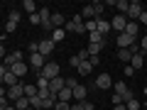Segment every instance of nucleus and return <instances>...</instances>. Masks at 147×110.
<instances>
[{"label": "nucleus", "instance_id": "nucleus-1", "mask_svg": "<svg viewBox=\"0 0 147 110\" xmlns=\"http://www.w3.org/2000/svg\"><path fill=\"white\" fill-rule=\"evenodd\" d=\"M64 30H66V32H76V34H81V32H86V27H84V20H81V15H74L71 20H66V25H64Z\"/></svg>", "mask_w": 147, "mask_h": 110}, {"label": "nucleus", "instance_id": "nucleus-2", "mask_svg": "<svg viewBox=\"0 0 147 110\" xmlns=\"http://www.w3.org/2000/svg\"><path fill=\"white\" fill-rule=\"evenodd\" d=\"M142 10H145V7H142L140 0H132L130 7H127V12H125V17H127L130 22H137V20H140V15H142Z\"/></svg>", "mask_w": 147, "mask_h": 110}, {"label": "nucleus", "instance_id": "nucleus-3", "mask_svg": "<svg viewBox=\"0 0 147 110\" xmlns=\"http://www.w3.org/2000/svg\"><path fill=\"white\" fill-rule=\"evenodd\" d=\"M39 76H42V78H47V81H52V78H57V76H59V66H57V64H44V68H42V71H39Z\"/></svg>", "mask_w": 147, "mask_h": 110}, {"label": "nucleus", "instance_id": "nucleus-4", "mask_svg": "<svg viewBox=\"0 0 147 110\" xmlns=\"http://www.w3.org/2000/svg\"><path fill=\"white\" fill-rule=\"evenodd\" d=\"M22 95H25V83H17V86H10L7 88V100H12V103L20 100Z\"/></svg>", "mask_w": 147, "mask_h": 110}, {"label": "nucleus", "instance_id": "nucleus-5", "mask_svg": "<svg viewBox=\"0 0 147 110\" xmlns=\"http://www.w3.org/2000/svg\"><path fill=\"white\" fill-rule=\"evenodd\" d=\"M110 86H113V78H110V73H98V76H96V88L108 91Z\"/></svg>", "mask_w": 147, "mask_h": 110}, {"label": "nucleus", "instance_id": "nucleus-6", "mask_svg": "<svg viewBox=\"0 0 147 110\" xmlns=\"http://www.w3.org/2000/svg\"><path fill=\"white\" fill-rule=\"evenodd\" d=\"M61 88H66V78L57 76V78H52V81H49V93H52L54 98H57V93H59Z\"/></svg>", "mask_w": 147, "mask_h": 110}, {"label": "nucleus", "instance_id": "nucleus-7", "mask_svg": "<svg viewBox=\"0 0 147 110\" xmlns=\"http://www.w3.org/2000/svg\"><path fill=\"white\" fill-rule=\"evenodd\" d=\"M37 52L42 54V56H44V59H47V56H49V54H52V52H54V42H52V39H49V37H47V39H42V42L37 44Z\"/></svg>", "mask_w": 147, "mask_h": 110}, {"label": "nucleus", "instance_id": "nucleus-8", "mask_svg": "<svg viewBox=\"0 0 147 110\" xmlns=\"http://www.w3.org/2000/svg\"><path fill=\"white\" fill-rule=\"evenodd\" d=\"M20 61H22V52H12V54H5V59H3V66L12 68L15 64H20Z\"/></svg>", "mask_w": 147, "mask_h": 110}, {"label": "nucleus", "instance_id": "nucleus-9", "mask_svg": "<svg viewBox=\"0 0 147 110\" xmlns=\"http://www.w3.org/2000/svg\"><path fill=\"white\" fill-rule=\"evenodd\" d=\"M44 64H47V59H44L42 54H39V52H32V56H30V66H34L37 71H42Z\"/></svg>", "mask_w": 147, "mask_h": 110}, {"label": "nucleus", "instance_id": "nucleus-10", "mask_svg": "<svg viewBox=\"0 0 147 110\" xmlns=\"http://www.w3.org/2000/svg\"><path fill=\"white\" fill-rule=\"evenodd\" d=\"M125 25H127V17H125V15H115V17H113V22H110V27H113L118 34L125 30Z\"/></svg>", "mask_w": 147, "mask_h": 110}, {"label": "nucleus", "instance_id": "nucleus-11", "mask_svg": "<svg viewBox=\"0 0 147 110\" xmlns=\"http://www.w3.org/2000/svg\"><path fill=\"white\" fill-rule=\"evenodd\" d=\"M132 44H135V39H132V37H127L125 32H120V34H118V47H120V49H130Z\"/></svg>", "mask_w": 147, "mask_h": 110}, {"label": "nucleus", "instance_id": "nucleus-12", "mask_svg": "<svg viewBox=\"0 0 147 110\" xmlns=\"http://www.w3.org/2000/svg\"><path fill=\"white\" fill-rule=\"evenodd\" d=\"M10 71L15 73L17 78H22V76H27V71H30V64H25V61H20V64H15V66H12Z\"/></svg>", "mask_w": 147, "mask_h": 110}, {"label": "nucleus", "instance_id": "nucleus-13", "mask_svg": "<svg viewBox=\"0 0 147 110\" xmlns=\"http://www.w3.org/2000/svg\"><path fill=\"white\" fill-rule=\"evenodd\" d=\"M64 25H66V17L61 12H52V27L54 30H64Z\"/></svg>", "mask_w": 147, "mask_h": 110}, {"label": "nucleus", "instance_id": "nucleus-14", "mask_svg": "<svg viewBox=\"0 0 147 110\" xmlns=\"http://www.w3.org/2000/svg\"><path fill=\"white\" fill-rule=\"evenodd\" d=\"M86 93H88V91H86V86H81V83H76V86H74V100L84 103V100H86Z\"/></svg>", "mask_w": 147, "mask_h": 110}, {"label": "nucleus", "instance_id": "nucleus-15", "mask_svg": "<svg viewBox=\"0 0 147 110\" xmlns=\"http://www.w3.org/2000/svg\"><path fill=\"white\" fill-rule=\"evenodd\" d=\"M130 66L135 68V71H137V68H140V66H145V54H142V52L132 54V59H130Z\"/></svg>", "mask_w": 147, "mask_h": 110}, {"label": "nucleus", "instance_id": "nucleus-16", "mask_svg": "<svg viewBox=\"0 0 147 110\" xmlns=\"http://www.w3.org/2000/svg\"><path fill=\"white\" fill-rule=\"evenodd\" d=\"M123 32H125L127 37H132V39H135L137 32H140V25H137V22H130V20H127V25H125V30H123Z\"/></svg>", "mask_w": 147, "mask_h": 110}, {"label": "nucleus", "instance_id": "nucleus-17", "mask_svg": "<svg viewBox=\"0 0 147 110\" xmlns=\"http://www.w3.org/2000/svg\"><path fill=\"white\" fill-rule=\"evenodd\" d=\"M96 32H100V34H108V32H110V22L108 20H96Z\"/></svg>", "mask_w": 147, "mask_h": 110}, {"label": "nucleus", "instance_id": "nucleus-18", "mask_svg": "<svg viewBox=\"0 0 147 110\" xmlns=\"http://www.w3.org/2000/svg\"><path fill=\"white\" fill-rule=\"evenodd\" d=\"M71 98H74V91H71V88H61V91L57 93V100H61V103H69Z\"/></svg>", "mask_w": 147, "mask_h": 110}, {"label": "nucleus", "instance_id": "nucleus-19", "mask_svg": "<svg viewBox=\"0 0 147 110\" xmlns=\"http://www.w3.org/2000/svg\"><path fill=\"white\" fill-rule=\"evenodd\" d=\"M3 83H5L7 88H10V86H17V83H20V78H17V76H15L12 71H7L5 76H3Z\"/></svg>", "mask_w": 147, "mask_h": 110}, {"label": "nucleus", "instance_id": "nucleus-20", "mask_svg": "<svg viewBox=\"0 0 147 110\" xmlns=\"http://www.w3.org/2000/svg\"><path fill=\"white\" fill-rule=\"evenodd\" d=\"M88 42H91V44H105V37L100 34V32L93 30V32H88Z\"/></svg>", "mask_w": 147, "mask_h": 110}, {"label": "nucleus", "instance_id": "nucleus-21", "mask_svg": "<svg viewBox=\"0 0 147 110\" xmlns=\"http://www.w3.org/2000/svg\"><path fill=\"white\" fill-rule=\"evenodd\" d=\"M113 91H115L118 95H125L130 88H127V83H125V81H118V83H113Z\"/></svg>", "mask_w": 147, "mask_h": 110}, {"label": "nucleus", "instance_id": "nucleus-22", "mask_svg": "<svg viewBox=\"0 0 147 110\" xmlns=\"http://www.w3.org/2000/svg\"><path fill=\"white\" fill-rule=\"evenodd\" d=\"M79 15H81V20H96V15H93V5L84 7V10H81Z\"/></svg>", "mask_w": 147, "mask_h": 110}, {"label": "nucleus", "instance_id": "nucleus-23", "mask_svg": "<svg viewBox=\"0 0 147 110\" xmlns=\"http://www.w3.org/2000/svg\"><path fill=\"white\" fill-rule=\"evenodd\" d=\"M76 71H79L81 76H91V71H93V66H91L88 61H81V66L76 68Z\"/></svg>", "mask_w": 147, "mask_h": 110}, {"label": "nucleus", "instance_id": "nucleus-24", "mask_svg": "<svg viewBox=\"0 0 147 110\" xmlns=\"http://www.w3.org/2000/svg\"><path fill=\"white\" fill-rule=\"evenodd\" d=\"M103 10H105L103 3H93V15H96V20H103Z\"/></svg>", "mask_w": 147, "mask_h": 110}, {"label": "nucleus", "instance_id": "nucleus-25", "mask_svg": "<svg viewBox=\"0 0 147 110\" xmlns=\"http://www.w3.org/2000/svg\"><path fill=\"white\" fill-rule=\"evenodd\" d=\"M12 105H15L17 110H27V108H30V98H25V95H22V98H20V100H15Z\"/></svg>", "mask_w": 147, "mask_h": 110}, {"label": "nucleus", "instance_id": "nucleus-26", "mask_svg": "<svg viewBox=\"0 0 147 110\" xmlns=\"http://www.w3.org/2000/svg\"><path fill=\"white\" fill-rule=\"evenodd\" d=\"M37 95V86L34 83H25V98H34Z\"/></svg>", "mask_w": 147, "mask_h": 110}, {"label": "nucleus", "instance_id": "nucleus-27", "mask_svg": "<svg viewBox=\"0 0 147 110\" xmlns=\"http://www.w3.org/2000/svg\"><path fill=\"white\" fill-rule=\"evenodd\" d=\"M113 7H118V10H120V15H125L127 7H130V3H127V0H115V5H113Z\"/></svg>", "mask_w": 147, "mask_h": 110}, {"label": "nucleus", "instance_id": "nucleus-28", "mask_svg": "<svg viewBox=\"0 0 147 110\" xmlns=\"http://www.w3.org/2000/svg\"><path fill=\"white\" fill-rule=\"evenodd\" d=\"M64 37H66V30H54V32H52V37H49V39H52V42H61Z\"/></svg>", "mask_w": 147, "mask_h": 110}, {"label": "nucleus", "instance_id": "nucleus-29", "mask_svg": "<svg viewBox=\"0 0 147 110\" xmlns=\"http://www.w3.org/2000/svg\"><path fill=\"white\" fill-rule=\"evenodd\" d=\"M22 10L30 12V15H34V12H37V5L32 3V0H25V3H22Z\"/></svg>", "mask_w": 147, "mask_h": 110}, {"label": "nucleus", "instance_id": "nucleus-30", "mask_svg": "<svg viewBox=\"0 0 147 110\" xmlns=\"http://www.w3.org/2000/svg\"><path fill=\"white\" fill-rule=\"evenodd\" d=\"M118 59H120V61H130L132 52H130V49H118Z\"/></svg>", "mask_w": 147, "mask_h": 110}, {"label": "nucleus", "instance_id": "nucleus-31", "mask_svg": "<svg viewBox=\"0 0 147 110\" xmlns=\"http://www.w3.org/2000/svg\"><path fill=\"white\" fill-rule=\"evenodd\" d=\"M125 108H127V110H140L142 105H140V100H135V98H132V100H127V103H125Z\"/></svg>", "mask_w": 147, "mask_h": 110}, {"label": "nucleus", "instance_id": "nucleus-32", "mask_svg": "<svg viewBox=\"0 0 147 110\" xmlns=\"http://www.w3.org/2000/svg\"><path fill=\"white\" fill-rule=\"evenodd\" d=\"M7 22H15V25H17V22H20V12H17V10H12L10 15H7Z\"/></svg>", "mask_w": 147, "mask_h": 110}, {"label": "nucleus", "instance_id": "nucleus-33", "mask_svg": "<svg viewBox=\"0 0 147 110\" xmlns=\"http://www.w3.org/2000/svg\"><path fill=\"white\" fill-rule=\"evenodd\" d=\"M76 56H79V61H88V56H91V54H88V49H81V52L76 54Z\"/></svg>", "mask_w": 147, "mask_h": 110}, {"label": "nucleus", "instance_id": "nucleus-34", "mask_svg": "<svg viewBox=\"0 0 147 110\" xmlns=\"http://www.w3.org/2000/svg\"><path fill=\"white\" fill-rule=\"evenodd\" d=\"M54 110H71V105H69V103H61V100H57Z\"/></svg>", "mask_w": 147, "mask_h": 110}, {"label": "nucleus", "instance_id": "nucleus-35", "mask_svg": "<svg viewBox=\"0 0 147 110\" xmlns=\"http://www.w3.org/2000/svg\"><path fill=\"white\" fill-rule=\"evenodd\" d=\"M84 27H86V32H93V30H96V20H86Z\"/></svg>", "mask_w": 147, "mask_h": 110}, {"label": "nucleus", "instance_id": "nucleus-36", "mask_svg": "<svg viewBox=\"0 0 147 110\" xmlns=\"http://www.w3.org/2000/svg\"><path fill=\"white\" fill-rule=\"evenodd\" d=\"M30 22H32V25H42V20H39V10H37L34 15H30Z\"/></svg>", "mask_w": 147, "mask_h": 110}, {"label": "nucleus", "instance_id": "nucleus-37", "mask_svg": "<svg viewBox=\"0 0 147 110\" xmlns=\"http://www.w3.org/2000/svg\"><path fill=\"white\" fill-rule=\"evenodd\" d=\"M69 64H71L74 68H79V66H81V61H79V56H76V54H74V56H71V61H69Z\"/></svg>", "mask_w": 147, "mask_h": 110}, {"label": "nucleus", "instance_id": "nucleus-38", "mask_svg": "<svg viewBox=\"0 0 147 110\" xmlns=\"http://www.w3.org/2000/svg\"><path fill=\"white\" fill-rule=\"evenodd\" d=\"M113 105H123V95H118V93H113Z\"/></svg>", "mask_w": 147, "mask_h": 110}, {"label": "nucleus", "instance_id": "nucleus-39", "mask_svg": "<svg viewBox=\"0 0 147 110\" xmlns=\"http://www.w3.org/2000/svg\"><path fill=\"white\" fill-rule=\"evenodd\" d=\"M140 52H142V54L147 52V37H142V42H140Z\"/></svg>", "mask_w": 147, "mask_h": 110}, {"label": "nucleus", "instance_id": "nucleus-40", "mask_svg": "<svg viewBox=\"0 0 147 110\" xmlns=\"http://www.w3.org/2000/svg\"><path fill=\"white\" fill-rule=\"evenodd\" d=\"M140 25L147 27V10H142V15H140Z\"/></svg>", "mask_w": 147, "mask_h": 110}, {"label": "nucleus", "instance_id": "nucleus-41", "mask_svg": "<svg viewBox=\"0 0 147 110\" xmlns=\"http://www.w3.org/2000/svg\"><path fill=\"white\" fill-rule=\"evenodd\" d=\"M10 105H7V98H0V110H7Z\"/></svg>", "mask_w": 147, "mask_h": 110}, {"label": "nucleus", "instance_id": "nucleus-42", "mask_svg": "<svg viewBox=\"0 0 147 110\" xmlns=\"http://www.w3.org/2000/svg\"><path fill=\"white\" fill-rule=\"evenodd\" d=\"M15 27H17L15 22H7V25H5V30H7V32H15Z\"/></svg>", "mask_w": 147, "mask_h": 110}, {"label": "nucleus", "instance_id": "nucleus-43", "mask_svg": "<svg viewBox=\"0 0 147 110\" xmlns=\"http://www.w3.org/2000/svg\"><path fill=\"white\" fill-rule=\"evenodd\" d=\"M81 105H84V110H93V103H88V100H84Z\"/></svg>", "mask_w": 147, "mask_h": 110}, {"label": "nucleus", "instance_id": "nucleus-44", "mask_svg": "<svg viewBox=\"0 0 147 110\" xmlns=\"http://www.w3.org/2000/svg\"><path fill=\"white\" fill-rule=\"evenodd\" d=\"M74 86H76V81H74V78H66V88L74 91Z\"/></svg>", "mask_w": 147, "mask_h": 110}, {"label": "nucleus", "instance_id": "nucleus-45", "mask_svg": "<svg viewBox=\"0 0 147 110\" xmlns=\"http://www.w3.org/2000/svg\"><path fill=\"white\" fill-rule=\"evenodd\" d=\"M71 110H84V105H81V103H74V105H71Z\"/></svg>", "mask_w": 147, "mask_h": 110}, {"label": "nucleus", "instance_id": "nucleus-46", "mask_svg": "<svg viewBox=\"0 0 147 110\" xmlns=\"http://www.w3.org/2000/svg\"><path fill=\"white\" fill-rule=\"evenodd\" d=\"M113 110H127V108H125V103H123V105H113Z\"/></svg>", "mask_w": 147, "mask_h": 110}, {"label": "nucleus", "instance_id": "nucleus-47", "mask_svg": "<svg viewBox=\"0 0 147 110\" xmlns=\"http://www.w3.org/2000/svg\"><path fill=\"white\" fill-rule=\"evenodd\" d=\"M0 59H5V47L0 44Z\"/></svg>", "mask_w": 147, "mask_h": 110}, {"label": "nucleus", "instance_id": "nucleus-48", "mask_svg": "<svg viewBox=\"0 0 147 110\" xmlns=\"http://www.w3.org/2000/svg\"><path fill=\"white\" fill-rule=\"evenodd\" d=\"M7 110H17V108H15V105H10V108H7Z\"/></svg>", "mask_w": 147, "mask_h": 110}, {"label": "nucleus", "instance_id": "nucleus-49", "mask_svg": "<svg viewBox=\"0 0 147 110\" xmlns=\"http://www.w3.org/2000/svg\"><path fill=\"white\" fill-rule=\"evenodd\" d=\"M27 110H34V108H27Z\"/></svg>", "mask_w": 147, "mask_h": 110}, {"label": "nucleus", "instance_id": "nucleus-50", "mask_svg": "<svg viewBox=\"0 0 147 110\" xmlns=\"http://www.w3.org/2000/svg\"><path fill=\"white\" fill-rule=\"evenodd\" d=\"M140 110H147V108H140Z\"/></svg>", "mask_w": 147, "mask_h": 110}, {"label": "nucleus", "instance_id": "nucleus-51", "mask_svg": "<svg viewBox=\"0 0 147 110\" xmlns=\"http://www.w3.org/2000/svg\"><path fill=\"white\" fill-rule=\"evenodd\" d=\"M49 110H54V108H49Z\"/></svg>", "mask_w": 147, "mask_h": 110}, {"label": "nucleus", "instance_id": "nucleus-52", "mask_svg": "<svg viewBox=\"0 0 147 110\" xmlns=\"http://www.w3.org/2000/svg\"><path fill=\"white\" fill-rule=\"evenodd\" d=\"M0 83H3V81H0Z\"/></svg>", "mask_w": 147, "mask_h": 110}]
</instances>
